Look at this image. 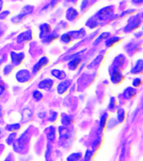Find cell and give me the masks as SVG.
Instances as JSON below:
<instances>
[{
	"mask_svg": "<svg viewBox=\"0 0 143 161\" xmlns=\"http://www.w3.org/2000/svg\"><path fill=\"white\" fill-rule=\"evenodd\" d=\"M30 139L31 135L29 134V132L28 130L25 131L18 139H16V140L13 143L14 150L16 153L22 154L23 151L26 149V146L30 141Z\"/></svg>",
	"mask_w": 143,
	"mask_h": 161,
	"instance_id": "cell-1",
	"label": "cell"
},
{
	"mask_svg": "<svg viewBox=\"0 0 143 161\" xmlns=\"http://www.w3.org/2000/svg\"><path fill=\"white\" fill-rule=\"evenodd\" d=\"M59 133H60V139L59 141L60 143L61 146L67 149L70 146L73 142V133L70 128L67 127H60L59 128Z\"/></svg>",
	"mask_w": 143,
	"mask_h": 161,
	"instance_id": "cell-2",
	"label": "cell"
},
{
	"mask_svg": "<svg viewBox=\"0 0 143 161\" xmlns=\"http://www.w3.org/2000/svg\"><path fill=\"white\" fill-rule=\"evenodd\" d=\"M31 76L27 70H21L16 74V79L19 82H27L30 80Z\"/></svg>",
	"mask_w": 143,
	"mask_h": 161,
	"instance_id": "cell-3",
	"label": "cell"
},
{
	"mask_svg": "<svg viewBox=\"0 0 143 161\" xmlns=\"http://www.w3.org/2000/svg\"><path fill=\"white\" fill-rule=\"evenodd\" d=\"M46 137L49 143H54L56 141V128L54 126H50L47 128Z\"/></svg>",
	"mask_w": 143,
	"mask_h": 161,
	"instance_id": "cell-4",
	"label": "cell"
},
{
	"mask_svg": "<svg viewBox=\"0 0 143 161\" xmlns=\"http://www.w3.org/2000/svg\"><path fill=\"white\" fill-rule=\"evenodd\" d=\"M48 63H49V59H48L47 57H43V58H41V59L39 60V62L35 65V67L33 68V73H34V74H36L37 72H39V71L43 67H45Z\"/></svg>",
	"mask_w": 143,
	"mask_h": 161,
	"instance_id": "cell-5",
	"label": "cell"
},
{
	"mask_svg": "<svg viewBox=\"0 0 143 161\" xmlns=\"http://www.w3.org/2000/svg\"><path fill=\"white\" fill-rule=\"evenodd\" d=\"M71 84V81L70 80H64V82H60L58 87H57V92L59 94H64L70 87V86Z\"/></svg>",
	"mask_w": 143,
	"mask_h": 161,
	"instance_id": "cell-6",
	"label": "cell"
},
{
	"mask_svg": "<svg viewBox=\"0 0 143 161\" xmlns=\"http://www.w3.org/2000/svg\"><path fill=\"white\" fill-rule=\"evenodd\" d=\"M11 60L14 66H18L19 65L22 60L24 58V53H15V52H11Z\"/></svg>",
	"mask_w": 143,
	"mask_h": 161,
	"instance_id": "cell-7",
	"label": "cell"
},
{
	"mask_svg": "<svg viewBox=\"0 0 143 161\" xmlns=\"http://www.w3.org/2000/svg\"><path fill=\"white\" fill-rule=\"evenodd\" d=\"M53 85H54V81L52 79H45L39 83V87L44 90H50Z\"/></svg>",
	"mask_w": 143,
	"mask_h": 161,
	"instance_id": "cell-8",
	"label": "cell"
},
{
	"mask_svg": "<svg viewBox=\"0 0 143 161\" xmlns=\"http://www.w3.org/2000/svg\"><path fill=\"white\" fill-rule=\"evenodd\" d=\"M123 79V76L121 74V72L120 71L119 69L115 68L113 72H112V75H111V81L113 83H118L120 82H121V80Z\"/></svg>",
	"mask_w": 143,
	"mask_h": 161,
	"instance_id": "cell-9",
	"label": "cell"
},
{
	"mask_svg": "<svg viewBox=\"0 0 143 161\" xmlns=\"http://www.w3.org/2000/svg\"><path fill=\"white\" fill-rule=\"evenodd\" d=\"M32 117H33L32 111L28 108H25L22 113V123H28L32 119Z\"/></svg>",
	"mask_w": 143,
	"mask_h": 161,
	"instance_id": "cell-10",
	"label": "cell"
},
{
	"mask_svg": "<svg viewBox=\"0 0 143 161\" xmlns=\"http://www.w3.org/2000/svg\"><path fill=\"white\" fill-rule=\"evenodd\" d=\"M32 39V34L30 31H27V32H24L22 34H20L18 36V42L21 43V42H26Z\"/></svg>",
	"mask_w": 143,
	"mask_h": 161,
	"instance_id": "cell-11",
	"label": "cell"
},
{
	"mask_svg": "<svg viewBox=\"0 0 143 161\" xmlns=\"http://www.w3.org/2000/svg\"><path fill=\"white\" fill-rule=\"evenodd\" d=\"M82 159H83V154L81 152H76V153L70 154L67 157L66 161H81Z\"/></svg>",
	"mask_w": 143,
	"mask_h": 161,
	"instance_id": "cell-12",
	"label": "cell"
},
{
	"mask_svg": "<svg viewBox=\"0 0 143 161\" xmlns=\"http://www.w3.org/2000/svg\"><path fill=\"white\" fill-rule=\"evenodd\" d=\"M136 92H137L136 89H135L133 87H127L124 91L123 95L126 99H130V98L133 97L136 94Z\"/></svg>",
	"mask_w": 143,
	"mask_h": 161,
	"instance_id": "cell-13",
	"label": "cell"
},
{
	"mask_svg": "<svg viewBox=\"0 0 143 161\" xmlns=\"http://www.w3.org/2000/svg\"><path fill=\"white\" fill-rule=\"evenodd\" d=\"M74 121V118L72 116L70 115H66V114H64L62 115V119H61V123L64 126V127H69L70 125H71V123Z\"/></svg>",
	"mask_w": 143,
	"mask_h": 161,
	"instance_id": "cell-14",
	"label": "cell"
},
{
	"mask_svg": "<svg viewBox=\"0 0 143 161\" xmlns=\"http://www.w3.org/2000/svg\"><path fill=\"white\" fill-rule=\"evenodd\" d=\"M143 70V64H142V60H139L137 62H136V67L131 70V73L132 74H139V73H142Z\"/></svg>",
	"mask_w": 143,
	"mask_h": 161,
	"instance_id": "cell-15",
	"label": "cell"
},
{
	"mask_svg": "<svg viewBox=\"0 0 143 161\" xmlns=\"http://www.w3.org/2000/svg\"><path fill=\"white\" fill-rule=\"evenodd\" d=\"M106 118H107V113H105L102 117H101L100 123V126H99V128H98L99 135H100L101 133L103 132V130H104V128H105L106 123Z\"/></svg>",
	"mask_w": 143,
	"mask_h": 161,
	"instance_id": "cell-16",
	"label": "cell"
},
{
	"mask_svg": "<svg viewBox=\"0 0 143 161\" xmlns=\"http://www.w3.org/2000/svg\"><path fill=\"white\" fill-rule=\"evenodd\" d=\"M81 62V57H75L74 60H72L70 61L69 63V67L71 70H75L77 67H79L80 63Z\"/></svg>",
	"mask_w": 143,
	"mask_h": 161,
	"instance_id": "cell-17",
	"label": "cell"
},
{
	"mask_svg": "<svg viewBox=\"0 0 143 161\" xmlns=\"http://www.w3.org/2000/svg\"><path fill=\"white\" fill-rule=\"evenodd\" d=\"M18 135H17V133L16 132H12V133L9 134V136L7 137L6 139V143L8 145H13V143H14V141L16 140Z\"/></svg>",
	"mask_w": 143,
	"mask_h": 161,
	"instance_id": "cell-18",
	"label": "cell"
},
{
	"mask_svg": "<svg viewBox=\"0 0 143 161\" xmlns=\"http://www.w3.org/2000/svg\"><path fill=\"white\" fill-rule=\"evenodd\" d=\"M51 74H52L54 77H56L57 79H60V80L64 79L65 76H66L65 72L63 71H60V70H53V71H51Z\"/></svg>",
	"mask_w": 143,
	"mask_h": 161,
	"instance_id": "cell-19",
	"label": "cell"
},
{
	"mask_svg": "<svg viewBox=\"0 0 143 161\" xmlns=\"http://www.w3.org/2000/svg\"><path fill=\"white\" fill-rule=\"evenodd\" d=\"M21 128V125L19 123H13V124H9L6 126L5 129L9 132H16Z\"/></svg>",
	"mask_w": 143,
	"mask_h": 161,
	"instance_id": "cell-20",
	"label": "cell"
},
{
	"mask_svg": "<svg viewBox=\"0 0 143 161\" xmlns=\"http://www.w3.org/2000/svg\"><path fill=\"white\" fill-rule=\"evenodd\" d=\"M93 157H94V151L91 149H87L85 151V154H84V157L82 160L83 161H92Z\"/></svg>",
	"mask_w": 143,
	"mask_h": 161,
	"instance_id": "cell-21",
	"label": "cell"
},
{
	"mask_svg": "<svg viewBox=\"0 0 143 161\" xmlns=\"http://www.w3.org/2000/svg\"><path fill=\"white\" fill-rule=\"evenodd\" d=\"M125 111L123 109H119L117 112V118L120 123H122L125 120Z\"/></svg>",
	"mask_w": 143,
	"mask_h": 161,
	"instance_id": "cell-22",
	"label": "cell"
},
{
	"mask_svg": "<svg viewBox=\"0 0 143 161\" xmlns=\"http://www.w3.org/2000/svg\"><path fill=\"white\" fill-rule=\"evenodd\" d=\"M41 35H40V36H44V35H48L49 33V31H50V28H49V26L48 25V24H44V25H42L41 26Z\"/></svg>",
	"mask_w": 143,
	"mask_h": 161,
	"instance_id": "cell-23",
	"label": "cell"
},
{
	"mask_svg": "<svg viewBox=\"0 0 143 161\" xmlns=\"http://www.w3.org/2000/svg\"><path fill=\"white\" fill-rule=\"evenodd\" d=\"M33 96H34V98L35 99L37 102H39V101H41V99L43 98V94H42L39 91H35V92H34V93H33Z\"/></svg>",
	"mask_w": 143,
	"mask_h": 161,
	"instance_id": "cell-24",
	"label": "cell"
},
{
	"mask_svg": "<svg viewBox=\"0 0 143 161\" xmlns=\"http://www.w3.org/2000/svg\"><path fill=\"white\" fill-rule=\"evenodd\" d=\"M70 40H71V37H70V34H64L61 37V41L64 43H69V42H70Z\"/></svg>",
	"mask_w": 143,
	"mask_h": 161,
	"instance_id": "cell-25",
	"label": "cell"
},
{
	"mask_svg": "<svg viewBox=\"0 0 143 161\" xmlns=\"http://www.w3.org/2000/svg\"><path fill=\"white\" fill-rule=\"evenodd\" d=\"M120 39V38H118V37H114V38L110 39H109L106 41V46L108 47H110V46H111L112 45H114L116 42H117L118 40Z\"/></svg>",
	"mask_w": 143,
	"mask_h": 161,
	"instance_id": "cell-26",
	"label": "cell"
},
{
	"mask_svg": "<svg viewBox=\"0 0 143 161\" xmlns=\"http://www.w3.org/2000/svg\"><path fill=\"white\" fill-rule=\"evenodd\" d=\"M100 143H101V139L100 138H98L95 142L93 143V145H92V150L93 151H95L97 148H98L99 146H100Z\"/></svg>",
	"mask_w": 143,
	"mask_h": 161,
	"instance_id": "cell-27",
	"label": "cell"
},
{
	"mask_svg": "<svg viewBox=\"0 0 143 161\" xmlns=\"http://www.w3.org/2000/svg\"><path fill=\"white\" fill-rule=\"evenodd\" d=\"M52 114H50L49 115V122H54V121H56V119H57V116H58V114L57 113H55V112H51Z\"/></svg>",
	"mask_w": 143,
	"mask_h": 161,
	"instance_id": "cell-28",
	"label": "cell"
},
{
	"mask_svg": "<svg viewBox=\"0 0 143 161\" xmlns=\"http://www.w3.org/2000/svg\"><path fill=\"white\" fill-rule=\"evenodd\" d=\"M115 107H116V99H115V97H111V99H110V101L109 108L112 110Z\"/></svg>",
	"mask_w": 143,
	"mask_h": 161,
	"instance_id": "cell-29",
	"label": "cell"
},
{
	"mask_svg": "<svg viewBox=\"0 0 143 161\" xmlns=\"http://www.w3.org/2000/svg\"><path fill=\"white\" fill-rule=\"evenodd\" d=\"M107 36H109V33H104V34H102L98 39H97V41H96L95 42V44H96V43H99V42H100L101 41V39H106Z\"/></svg>",
	"mask_w": 143,
	"mask_h": 161,
	"instance_id": "cell-30",
	"label": "cell"
},
{
	"mask_svg": "<svg viewBox=\"0 0 143 161\" xmlns=\"http://www.w3.org/2000/svg\"><path fill=\"white\" fill-rule=\"evenodd\" d=\"M12 69H13L12 66H7V67H4V69H3V73H4V75H8V74H9V72H11Z\"/></svg>",
	"mask_w": 143,
	"mask_h": 161,
	"instance_id": "cell-31",
	"label": "cell"
},
{
	"mask_svg": "<svg viewBox=\"0 0 143 161\" xmlns=\"http://www.w3.org/2000/svg\"><path fill=\"white\" fill-rule=\"evenodd\" d=\"M141 84H142V81H141V79H139V78L135 79L134 82H133V86H134L135 87H138V86H140Z\"/></svg>",
	"mask_w": 143,
	"mask_h": 161,
	"instance_id": "cell-32",
	"label": "cell"
},
{
	"mask_svg": "<svg viewBox=\"0 0 143 161\" xmlns=\"http://www.w3.org/2000/svg\"><path fill=\"white\" fill-rule=\"evenodd\" d=\"M4 90H5V87H4V85L3 82H0V97L3 96V92H4Z\"/></svg>",
	"mask_w": 143,
	"mask_h": 161,
	"instance_id": "cell-33",
	"label": "cell"
},
{
	"mask_svg": "<svg viewBox=\"0 0 143 161\" xmlns=\"http://www.w3.org/2000/svg\"><path fill=\"white\" fill-rule=\"evenodd\" d=\"M4 161H15V160H14V157H13L12 155H9V156L4 160Z\"/></svg>",
	"mask_w": 143,
	"mask_h": 161,
	"instance_id": "cell-34",
	"label": "cell"
},
{
	"mask_svg": "<svg viewBox=\"0 0 143 161\" xmlns=\"http://www.w3.org/2000/svg\"><path fill=\"white\" fill-rule=\"evenodd\" d=\"M4 138V132L3 131L2 128H0V141Z\"/></svg>",
	"mask_w": 143,
	"mask_h": 161,
	"instance_id": "cell-35",
	"label": "cell"
},
{
	"mask_svg": "<svg viewBox=\"0 0 143 161\" xmlns=\"http://www.w3.org/2000/svg\"><path fill=\"white\" fill-rule=\"evenodd\" d=\"M4 149H5L4 144H1V143H0V155H1V154H2L3 152L4 151Z\"/></svg>",
	"mask_w": 143,
	"mask_h": 161,
	"instance_id": "cell-36",
	"label": "cell"
},
{
	"mask_svg": "<svg viewBox=\"0 0 143 161\" xmlns=\"http://www.w3.org/2000/svg\"><path fill=\"white\" fill-rule=\"evenodd\" d=\"M2 112H3V109H2V107L0 106V118L2 117Z\"/></svg>",
	"mask_w": 143,
	"mask_h": 161,
	"instance_id": "cell-37",
	"label": "cell"
},
{
	"mask_svg": "<svg viewBox=\"0 0 143 161\" xmlns=\"http://www.w3.org/2000/svg\"><path fill=\"white\" fill-rule=\"evenodd\" d=\"M0 63H1V61H0Z\"/></svg>",
	"mask_w": 143,
	"mask_h": 161,
	"instance_id": "cell-38",
	"label": "cell"
}]
</instances>
